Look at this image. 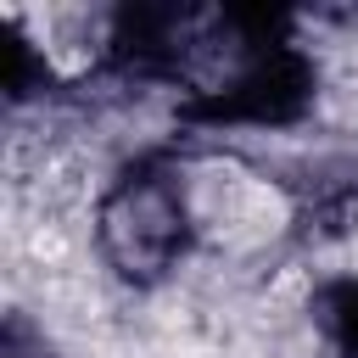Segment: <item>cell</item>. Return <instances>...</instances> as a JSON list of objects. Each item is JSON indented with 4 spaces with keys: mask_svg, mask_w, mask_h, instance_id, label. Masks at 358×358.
<instances>
[{
    "mask_svg": "<svg viewBox=\"0 0 358 358\" xmlns=\"http://www.w3.org/2000/svg\"><path fill=\"white\" fill-rule=\"evenodd\" d=\"M112 56L145 78L173 84L207 117H291L313 67L285 39L280 17L235 6H134L112 17Z\"/></svg>",
    "mask_w": 358,
    "mask_h": 358,
    "instance_id": "cell-1",
    "label": "cell"
},
{
    "mask_svg": "<svg viewBox=\"0 0 358 358\" xmlns=\"http://www.w3.org/2000/svg\"><path fill=\"white\" fill-rule=\"evenodd\" d=\"M196 241L190 190L173 168L140 162L129 168L95 207V246L123 285H157L179 268Z\"/></svg>",
    "mask_w": 358,
    "mask_h": 358,
    "instance_id": "cell-2",
    "label": "cell"
}]
</instances>
